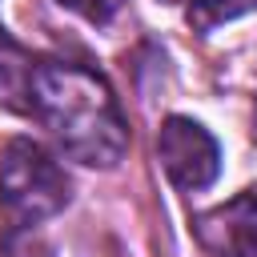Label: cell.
I'll use <instances>...</instances> for the list:
<instances>
[{
  "label": "cell",
  "mask_w": 257,
  "mask_h": 257,
  "mask_svg": "<svg viewBox=\"0 0 257 257\" xmlns=\"http://www.w3.org/2000/svg\"><path fill=\"white\" fill-rule=\"evenodd\" d=\"M32 116L52 141L88 169H112L128 149V124L104 76L68 64L40 60L32 80Z\"/></svg>",
  "instance_id": "cell-1"
},
{
  "label": "cell",
  "mask_w": 257,
  "mask_h": 257,
  "mask_svg": "<svg viewBox=\"0 0 257 257\" xmlns=\"http://www.w3.org/2000/svg\"><path fill=\"white\" fill-rule=\"evenodd\" d=\"M68 205V177L52 153L28 137L0 145V217L4 241L32 233L40 221L56 217Z\"/></svg>",
  "instance_id": "cell-2"
},
{
  "label": "cell",
  "mask_w": 257,
  "mask_h": 257,
  "mask_svg": "<svg viewBox=\"0 0 257 257\" xmlns=\"http://www.w3.org/2000/svg\"><path fill=\"white\" fill-rule=\"evenodd\" d=\"M157 157L165 177L181 189V193H197L209 189L221 173V149L217 141L189 116H169L157 133Z\"/></svg>",
  "instance_id": "cell-3"
},
{
  "label": "cell",
  "mask_w": 257,
  "mask_h": 257,
  "mask_svg": "<svg viewBox=\"0 0 257 257\" xmlns=\"http://www.w3.org/2000/svg\"><path fill=\"white\" fill-rule=\"evenodd\" d=\"M197 241L205 257H257V189L209 209L197 221Z\"/></svg>",
  "instance_id": "cell-4"
},
{
  "label": "cell",
  "mask_w": 257,
  "mask_h": 257,
  "mask_svg": "<svg viewBox=\"0 0 257 257\" xmlns=\"http://www.w3.org/2000/svg\"><path fill=\"white\" fill-rule=\"evenodd\" d=\"M36 64L4 28H0V104L12 112H32V80Z\"/></svg>",
  "instance_id": "cell-5"
},
{
  "label": "cell",
  "mask_w": 257,
  "mask_h": 257,
  "mask_svg": "<svg viewBox=\"0 0 257 257\" xmlns=\"http://www.w3.org/2000/svg\"><path fill=\"white\" fill-rule=\"evenodd\" d=\"M257 8V0H189V24L197 28H213L221 20H233L241 12Z\"/></svg>",
  "instance_id": "cell-6"
},
{
  "label": "cell",
  "mask_w": 257,
  "mask_h": 257,
  "mask_svg": "<svg viewBox=\"0 0 257 257\" xmlns=\"http://www.w3.org/2000/svg\"><path fill=\"white\" fill-rule=\"evenodd\" d=\"M68 12H76V16H84V20H92V24H108L116 12H120V4L124 0H60Z\"/></svg>",
  "instance_id": "cell-7"
},
{
  "label": "cell",
  "mask_w": 257,
  "mask_h": 257,
  "mask_svg": "<svg viewBox=\"0 0 257 257\" xmlns=\"http://www.w3.org/2000/svg\"><path fill=\"white\" fill-rule=\"evenodd\" d=\"M8 249H12V257H56V249H48L44 241H24V245H16V241H4Z\"/></svg>",
  "instance_id": "cell-8"
},
{
  "label": "cell",
  "mask_w": 257,
  "mask_h": 257,
  "mask_svg": "<svg viewBox=\"0 0 257 257\" xmlns=\"http://www.w3.org/2000/svg\"><path fill=\"white\" fill-rule=\"evenodd\" d=\"M253 137H257V112H253Z\"/></svg>",
  "instance_id": "cell-9"
},
{
  "label": "cell",
  "mask_w": 257,
  "mask_h": 257,
  "mask_svg": "<svg viewBox=\"0 0 257 257\" xmlns=\"http://www.w3.org/2000/svg\"><path fill=\"white\" fill-rule=\"evenodd\" d=\"M169 4H177V0H169Z\"/></svg>",
  "instance_id": "cell-10"
}]
</instances>
